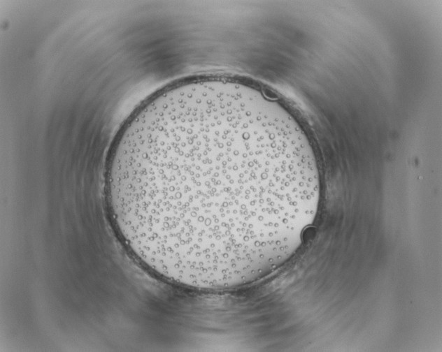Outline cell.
<instances>
[{
	"label": "cell",
	"instance_id": "obj_1",
	"mask_svg": "<svg viewBox=\"0 0 442 352\" xmlns=\"http://www.w3.org/2000/svg\"><path fill=\"white\" fill-rule=\"evenodd\" d=\"M227 78L176 82L127 122L108 161L115 226L156 274L200 284L248 281L266 252L243 191Z\"/></svg>",
	"mask_w": 442,
	"mask_h": 352
}]
</instances>
